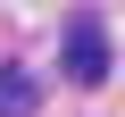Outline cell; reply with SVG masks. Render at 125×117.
Returning <instances> with one entry per match:
<instances>
[{
  "instance_id": "1",
  "label": "cell",
  "mask_w": 125,
  "mask_h": 117,
  "mask_svg": "<svg viewBox=\"0 0 125 117\" xmlns=\"http://www.w3.org/2000/svg\"><path fill=\"white\" fill-rule=\"evenodd\" d=\"M67 75L75 84H108V25L100 17H75L67 25Z\"/></svg>"
},
{
  "instance_id": "2",
  "label": "cell",
  "mask_w": 125,
  "mask_h": 117,
  "mask_svg": "<svg viewBox=\"0 0 125 117\" xmlns=\"http://www.w3.org/2000/svg\"><path fill=\"white\" fill-rule=\"evenodd\" d=\"M33 100H42V84L25 67H0V117H33Z\"/></svg>"
}]
</instances>
